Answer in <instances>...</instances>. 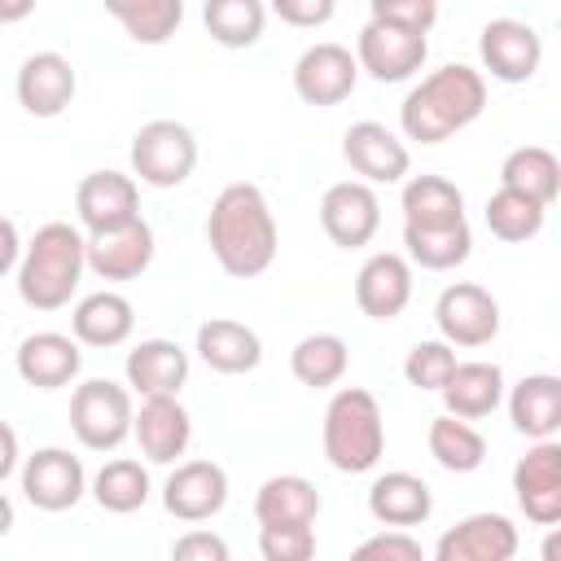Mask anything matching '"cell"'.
<instances>
[{"label":"cell","instance_id":"37","mask_svg":"<svg viewBox=\"0 0 561 561\" xmlns=\"http://www.w3.org/2000/svg\"><path fill=\"white\" fill-rule=\"evenodd\" d=\"M403 224H447L465 219V193L447 175H412L403 180Z\"/></svg>","mask_w":561,"mask_h":561},{"label":"cell","instance_id":"38","mask_svg":"<svg viewBox=\"0 0 561 561\" xmlns=\"http://www.w3.org/2000/svg\"><path fill=\"white\" fill-rule=\"evenodd\" d=\"M206 35L224 48H250L259 44L267 26V4L263 0H206L202 4Z\"/></svg>","mask_w":561,"mask_h":561},{"label":"cell","instance_id":"11","mask_svg":"<svg viewBox=\"0 0 561 561\" xmlns=\"http://www.w3.org/2000/svg\"><path fill=\"white\" fill-rule=\"evenodd\" d=\"M478 57H482V70H491V79L526 83L543 61V39L522 18H491L478 35Z\"/></svg>","mask_w":561,"mask_h":561},{"label":"cell","instance_id":"13","mask_svg":"<svg viewBox=\"0 0 561 561\" xmlns=\"http://www.w3.org/2000/svg\"><path fill=\"white\" fill-rule=\"evenodd\" d=\"M359 83V61L351 48L324 39V44H311L302 48V57L294 61V92L298 101L316 105V110H329V105H342Z\"/></svg>","mask_w":561,"mask_h":561},{"label":"cell","instance_id":"41","mask_svg":"<svg viewBox=\"0 0 561 561\" xmlns=\"http://www.w3.org/2000/svg\"><path fill=\"white\" fill-rule=\"evenodd\" d=\"M368 13H373V22L421 31V35H430V26L438 22V4L434 0H368Z\"/></svg>","mask_w":561,"mask_h":561},{"label":"cell","instance_id":"39","mask_svg":"<svg viewBox=\"0 0 561 561\" xmlns=\"http://www.w3.org/2000/svg\"><path fill=\"white\" fill-rule=\"evenodd\" d=\"M451 368H456V346L451 342H443V337H430V342H416L412 351H408V359H403V377H408V386H416V390H443V381L451 377Z\"/></svg>","mask_w":561,"mask_h":561},{"label":"cell","instance_id":"40","mask_svg":"<svg viewBox=\"0 0 561 561\" xmlns=\"http://www.w3.org/2000/svg\"><path fill=\"white\" fill-rule=\"evenodd\" d=\"M259 552L263 561H311L316 530L311 526H259Z\"/></svg>","mask_w":561,"mask_h":561},{"label":"cell","instance_id":"14","mask_svg":"<svg viewBox=\"0 0 561 561\" xmlns=\"http://www.w3.org/2000/svg\"><path fill=\"white\" fill-rule=\"evenodd\" d=\"M320 228L342 250L368 245L377 237V228H381V202H377L373 184H364V180L329 184L324 197H320Z\"/></svg>","mask_w":561,"mask_h":561},{"label":"cell","instance_id":"22","mask_svg":"<svg viewBox=\"0 0 561 561\" xmlns=\"http://www.w3.org/2000/svg\"><path fill=\"white\" fill-rule=\"evenodd\" d=\"M412 302V263L408 254L381 250L368 254L364 267L355 272V307L368 320H394Z\"/></svg>","mask_w":561,"mask_h":561},{"label":"cell","instance_id":"25","mask_svg":"<svg viewBox=\"0 0 561 561\" xmlns=\"http://www.w3.org/2000/svg\"><path fill=\"white\" fill-rule=\"evenodd\" d=\"M131 329H136V307L118 289H96V294L79 298L70 311V333L79 346L110 351V346H123L131 337Z\"/></svg>","mask_w":561,"mask_h":561},{"label":"cell","instance_id":"30","mask_svg":"<svg viewBox=\"0 0 561 561\" xmlns=\"http://www.w3.org/2000/svg\"><path fill=\"white\" fill-rule=\"evenodd\" d=\"M473 232L469 219H447V224H403V254L408 263L425 272H451L469 259Z\"/></svg>","mask_w":561,"mask_h":561},{"label":"cell","instance_id":"20","mask_svg":"<svg viewBox=\"0 0 561 561\" xmlns=\"http://www.w3.org/2000/svg\"><path fill=\"white\" fill-rule=\"evenodd\" d=\"M13 368L26 386L35 390H61L79 377L83 368V351L75 342V333H57V329H39V333H26L18 342V355H13Z\"/></svg>","mask_w":561,"mask_h":561},{"label":"cell","instance_id":"10","mask_svg":"<svg viewBox=\"0 0 561 561\" xmlns=\"http://www.w3.org/2000/svg\"><path fill=\"white\" fill-rule=\"evenodd\" d=\"M228 504V473L215 460H175V469L162 482V508L175 522H210Z\"/></svg>","mask_w":561,"mask_h":561},{"label":"cell","instance_id":"49","mask_svg":"<svg viewBox=\"0 0 561 561\" xmlns=\"http://www.w3.org/2000/svg\"><path fill=\"white\" fill-rule=\"evenodd\" d=\"M434 4H438V0H434Z\"/></svg>","mask_w":561,"mask_h":561},{"label":"cell","instance_id":"35","mask_svg":"<svg viewBox=\"0 0 561 561\" xmlns=\"http://www.w3.org/2000/svg\"><path fill=\"white\" fill-rule=\"evenodd\" d=\"M136 44H167L184 22V0H101Z\"/></svg>","mask_w":561,"mask_h":561},{"label":"cell","instance_id":"31","mask_svg":"<svg viewBox=\"0 0 561 561\" xmlns=\"http://www.w3.org/2000/svg\"><path fill=\"white\" fill-rule=\"evenodd\" d=\"M88 491H92V500H96L105 513L127 517V513H136V508L149 504V491H153V486H149V469H145L140 460L114 456V460H105V465L92 473Z\"/></svg>","mask_w":561,"mask_h":561},{"label":"cell","instance_id":"42","mask_svg":"<svg viewBox=\"0 0 561 561\" xmlns=\"http://www.w3.org/2000/svg\"><path fill=\"white\" fill-rule=\"evenodd\" d=\"M421 557H425L421 543L399 526H390V530H381L355 548V561H421Z\"/></svg>","mask_w":561,"mask_h":561},{"label":"cell","instance_id":"45","mask_svg":"<svg viewBox=\"0 0 561 561\" xmlns=\"http://www.w3.org/2000/svg\"><path fill=\"white\" fill-rule=\"evenodd\" d=\"M22 259V237H18V224L9 215H0V276H9Z\"/></svg>","mask_w":561,"mask_h":561},{"label":"cell","instance_id":"24","mask_svg":"<svg viewBox=\"0 0 561 561\" xmlns=\"http://www.w3.org/2000/svg\"><path fill=\"white\" fill-rule=\"evenodd\" d=\"M368 513L373 522L381 526H399V530H412V526H425L430 513H434V491L425 478L408 473V469H390L381 478H373L368 486Z\"/></svg>","mask_w":561,"mask_h":561},{"label":"cell","instance_id":"18","mask_svg":"<svg viewBox=\"0 0 561 561\" xmlns=\"http://www.w3.org/2000/svg\"><path fill=\"white\" fill-rule=\"evenodd\" d=\"M131 434L149 465H175L193 443V416L180 394H149L131 416Z\"/></svg>","mask_w":561,"mask_h":561},{"label":"cell","instance_id":"28","mask_svg":"<svg viewBox=\"0 0 561 561\" xmlns=\"http://www.w3.org/2000/svg\"><path fill=\"white\" fill-rule=\"evenodd\" d=\"M508 421L530 443L535 438H557V430H561V377H552V373H526L508 390Z\"/></svg>","mask_w":561,"mask_h":561},{"label":"cell","instance_id":"46","mask_svg":"<svg viewBox=\"0 0 561 561\" xmlns=\"http://www.w3.org/2000/svg\"><path fill=\"white\" fill-rule=\"evenodd\" d=\"M22 465V447H18V430L9 421H0V482Z\"/></svg>","mask_w":561,"mask_h":561},{"label":"cell","instance_id":"7","mask_svg":"<svg viewBox=\"0 0 561 561\" xmlns=\"http://www.w3.org/2000/svg\"><path fill=\"white\" fill-rule=\"evenodd\" d=\"M22 495L39 513H66L88 495V469L70 447H39L18 465Z\"/></svg>","mask_w":561,"mask_h":561},{"label":"cell","instance_id":"1","mask_svg":"<svg viewBox=\"0 0 561 561\" xmlns=\"http://www.w3.org/2000/svg\"><path fill=\"white\" fill-rule=\"evenodd\" d=\"M206 245H210L215 263L237 280H254L276 263L280 228H276V215L259 184L237 180V184L219 188V197L210 202V215H206Z\"/></svg>","mask_w":561,"mask_h":561},{"label":"cell","instance_id":"34","mask_svg":"<svg viewBox=\"0 0 561 561\" xmlns=\"http://www.w3.org/2000/svg\"><path fill=\"white\" fill-rule=\"evenodd\" d=\"M425 443H430V456H434L447 473H473V469H482V460H486V438H482V430H478L473 421L451 416V412H443V416L430 421Z\"/></svg>","mask_w":561,"mask_h":561},{"label":"cell","instance_id":"36","mask_svg":"<svg viewBox=\"0 0 561 561\" xmlns=\"http://www.w3.org/2000/svg\"><path fill=\"white\" fill-rule=\"evenodd\" d=\"M482 219L491 228V237L508 241V245H522V241H535L543 232V219H548V206H539L535 197L526 193H513V188H495L482 206Z\"/></svg>","mask_w":561,"mask_h":561},{"label":"cell","instance_id":"16","mask_svg":"<svg viewBox=\"0 0 561 561\" xmlns=\"http://www.w3.org/2000/svg\"><path fill=\"white\" fill-rule=\"evenodd\" d=\"M342 158L364 184H399V180H408V167H412L408 145L377 118H359L346 127Z\"/></svg>","mask_w":561,"mask_h":561},{"label":"cell","instance_id":"27","mask_svg":"<svg viewBox=\"0 0 561 561\" xmlns=\"http://www.w3.org/2000/svg\"><path fill=\"white\" fill-rule=\"evenodd\" d=\"M443 408L460 421H482L504 403V373L491 359H456L451 377L443 381Z\"/></svg>","mask_w":561,"mask_h":561},{"label":"cell","instance_id":"33","mask_svg":"<svg viewBox=\"0 0 561 561\" xmlns=\"http://www.w3.org/2000/svg\"><path fill=\"white\" fill-rule=\"evenodd\" d=\"M346 364H351V346L337 333H307L289 351V373L311 390L337 386L346 377Z\"/></svg>","mask_w":561,"mask_h":561},{"label":"cell","instance_id":"43","mask_svg":"<svg viewBox=\"0 0 561 561\" xmlns=\"http://www.w3.org/2000/svg\"><path fill=\"white\" fill-rule=\"evenodd\" d=\"M267 9H272L285 26L316 31V26H324V22L337 13V0H267Z\"/></svg>","mask_w":561,"mask_h":561},{"label":"cell","instance_id":"48","mask_svg":"<svg viewBox=\"0 0 561 561\" xmlns=\"http://www.w3.org/2000/svg\"><path fill=\"white\" fill-rule=\"evenodd\" d=\"M13 517H18V513H13V500H9L4 491H0V539H4L9 530H13Z\"/></svg>","mask_w":561,"mask_h":561},{"label":"cell","instance_id":"9","mask_svg":"<svg viewBox=\"0 0 561 561\" xmlns=\"http://www.w3.org/2000/svg\"><path fill=\"white\" fill-rule=\"evenodd\" d=\"M513 495L526 522L557 526L561 522V443L535 438L526 456L513 465Z\"/></svg>","mask_w":561,"mask_h":561},{"label":"cell","instance_id":"32","mask_svg":"<svg viewBox=\"0 0 561 561\" xmlns=\"http://www.w3.org/2000/svg\"><path fill=\"white\" fill-rule=\"evenodd\" d=\"M500 184L513 188V193L535 197L539 206H552L557 193H561V162H557V153L543 149V145H522V149H513V153L504 158Z\"/></svg>","mask_w":561,"mask_h":561},{"label":"cell","instance_id":"6","mask_svg":"<svg viewBox=\"0 0 561 561\" xmlns=\"http://www.w3.org/2000/svg\"><path fill=\"white\" fill-rule=\"evenodd\" d=\"M197 167V136L175 118H153L131 136V175L149 188H175Z\"/></svg>","mask_w":561,"mask_h":561},{"label":"cell","instance_id":"15","mask_svg":"<svg viewBox=\"0 0 561 561\" xmlns=\"http://www.w3.org/2000/svg\"><path fill=\"white\" fill-rule=\"evenodd\" d=\"M83 259L88 272H96L101 280H136L149 272L153 263V228L145 215L105 228V232H88L83 237Z\"/></svg>","mask_w":561,"mask_h":561},{"label":"cell","instance_id":"26","mask_svg":"<svg viewBox=\"0 0 561 561\" xmlns=\"http://www.w3.org/2000/svg\"><path fill=\"white\" fill-rule=\"evenodd\" d=\"M206 368L224 373V377H241V373H254L263 364V342L250 324L241 320H228V316H215L206 324H197V346Z\"/></svg>","mask_w":561,"mask_h":561},{"label":"cell","instance_id":"47","mask_svg":"<svg viewBox=\"0 0 561 561\" xmlns=\"http://www.w3.org/2000/svg\"><path fill=\"white\" fill-rule=\"evenodd\" d=\"M35 4H39V0H0V26H13V22H22V18H31Z\"/></svg>","mask_w":561,"mask_h":561},{"label":"cell","instance_id":"21","mask_svg":"<svg viewBox=\"0 0 561 561\" xmlns=\"http://www.w3.org/2000/svg\"><path fill=\"white\" fill-rule=\"evenodd\" d=\"M75 210L88 232L118 228L140 215V184L136 175H123V171H88L75 188Z\"/></svg>","mask_w":561,"mask_h":561},{"label":"cell","instance_id":"17","mask_svg":"<svg viewBox=\"0 0 561 561\" xmlns=\"http://www.w3.org/2000/svg\"><path fill=\"white\" fill-rule=\"evenodd\" d=\"M13 92H18V105L31 114V118H57L70 110L75 92H79V75L70 66V57L44 48V53H31L22 66H18V79H13Z\"/></svg>","mask_w":561,"mask_h":561},{"label":"cell","instance_id":"44","mask_svg":"<svg viewBox=\"0 0 561 561\" xmlns=\"http://www.w3.org/2000/svg\"><path fill=\"white\" fill-rule=\"evenodd\" d=\"M175 561H228V543L215 530H188L171 543Z\"/></svg>","mask_w":561,"mask_h":561},{"label":"cell","instance_id":"19","mask_svg":"<svg viewBox=\"0 0 561 561\" xmlns=\"http://www.w3.org/2000/svg\"><path fill=\"white\" fill-rule=\"evenodd\" d=\"M517 526L504 513H469L451 530L438 535V561H513L517 557Z\"/></svg>","mask_w":561,"mask_h":561},{"label":"cell","instance_id":"4","mask_svg":"<svg viewBox=\"0 0 561 561\" xmlns=\"http://www.w3.org/2000/svg\"><path fill=\"white\" fill-rule=\"evenodd\" d=\"M320 443H324V460L337 473L377 469V460L386 451V421H381V403L373 399V390L342 386L324 408Z\"/></svg>","mask_w":561,"mask_h":561},{"label":"cell","instance_id":"12","mask_svg":"<svg viewBox=\"0 0 561 561\" xmlns=\"http://www.w3.org/2000/svg\"><path fill=\"white\" fill-rule=\"evenodd\" d=\"M430 57V44L421 31H403V26H386V22H373L359 31L355 39V61L364 75H373L377 83H403L412 79Z\"/></svg>","mask_w":561,"mask_h":561},{"label":"cell","instance_id":"23","mask_svg":"<svg viewBox=\"0 0 561 561\" xmlns=\"http://www.w3.org/2000/svg\"><path fill=\"white\" fill-rule=\"evenodd\" d=\"M127 390L149 399V394H180L188 381V351L171 337H145L127 351L123 359Z\"/></svg>","mask_w":561,"mask_h":561},{"label":"cell","instance_id":"2","mask_svg":"<svg viewBox=\"0 0 561 561\" xmlns=\"http://www.w3.org/2000/svg\"><path fill=\"white\" fill-rule=\"evenodd\" d=\"M482 110H486L482 70L451 61V66L430 70L421 83H412V92L399 105V127L416 145H443L469 123H478Z\"/></svg>","mask_w":561,"mask_h":561},{"label":"cell","instance_id":"8","mask_svg":"<svg viewBox=\"0 0 561 561\" xmlns=\"http://www.w3.org/2000/svg\"><path fill=\"white\" fill-rule=\"evenodd\" d=\"M434 324L451 346H486L500 333V302L473 280H456L434 302Z\"/></svg>","mask_w":561,"mask_h":561},{"label":"cell","instance_id":"3","mask_svg":"<svg viewBox=\"0 0 561 561\" xmlns=\"http://www.w3.org/2000/svg\"><path fill=\"white\" fill-rule=\"evenodd\" d=\"M18 298L35 311H57L75 298L83 272H88V259H83V232L75 224H44L35 228V237L22 245V259H18Z\"/></svg>","mask_w":561,"mask_h":561},{"label":"cell","instance_id":"29","mask_svg":"<svg viewBox=\"0 0 561 561\" xmlns=\"http://www.w3.org/2000/svg\"><path fill=\"white\" fill-rule=\"evenodd\" d=\"M324 500L316 482L302 473H272L254 495V522L259 526H316Z\"/></svg>","mask_w":561,"mask_h":561},{"label":"cell","instance_id":"5","mask_svg":"<svg viewBox=\"0 0 561 561\" xmlns=\"http://www.w3.org/2000/svg\"><path fill=\"white\" fill-rule=\"evenodd\" d=\"M131 390L110 377H88L70 394V430L88 451H114L131 434Z\"/></svg>","mask_w":561,"mask_h":561}]
</instances>
